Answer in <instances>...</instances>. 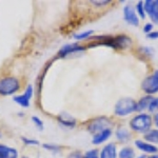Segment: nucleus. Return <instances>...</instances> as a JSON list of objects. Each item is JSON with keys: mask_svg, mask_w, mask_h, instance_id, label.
I'll return each mask as SVG.
<instances>
[{"mask_svg": "<svg viewBox=\"0 0 158 158\" xmlns=\"http://www.w3.org/2000/svg\"><path fill=\"white\" fill-rule=\"evenodd\" d=\"M135 146H136L137 149L140 150V151L148 153V154L154 155L158 152L157 147H155L154 144L150 143V142L143 141V140H136V141H135Z\"/></svg>", "mask_w": 158, "mask_h": 158, "instance_id": "obj_9", "label": "nucleus"}, {"mask_svg": "<svg viewBox=\"0 0 158 158\" xmlns=\"http://www.w3.org/2000/svg\"><path fill=\"white\" fill-rule=\"evenodd\" d=\"M85 47L79 45L77 43H70V44H65L59 50L58 52V56L59 57H68V56L74 55V54H79V53L85 52Z\"/></svg>", "mask_w": 158, "mask_h": 158, "instance_id": "obj_6", "label": "nucleus"}, {"mask_svg": "<svg viewBox=\"0 0 158 158\" xmlns=\"http://www.w3.org/2000/svg\"><path fill=\"white\" fill-rule=\"evenodd\" d=\"M147 37L152 40H157L158 39V32L157 31H152L151 33H149V34L147 35Z\"/></svg>", "mask_w": 158, "mask_h": 158, "instance_id": "obj_29", "label": "nucleus"}, {"mask_svg": "<svg viewBox=\"0 0 158 158\" xmlns=\"http://www.w3.org/2000/svg\"><path fill=\"white\" fill-rule=\"evenodd\" d=\"M116 137L120 142H128L131 140L132 135L127 128H119L116 131Z\"/></svg>", "mask_w": 158, "mask_h": 158, "instance_id": "obj_15", "label": "nucleus"}, {"mask_svg": "<svg viewBox=\"0 0 158 158\" xmlns=\"http://www.w3.org/2000/svg\"><path fill=\"white\" fill-rule=\"evenodd\" d=\"M18 151L14 148L0 144V158H18Z\"/></svg>", "mask_w": 158, "mask_h": 158, "instance_id": "obj_13", "label": "nucleus"}, {"mask_svg": "<svg viewBox=\"0 0 158 158\" xmlns=\"http://www.w3.org/2000/svg\"><path fill=\"white\" fill-rule=\"evenodd\" d=\"M136 13H137V15H139L140 18H142V19L146 18V11H144L143 2L142 1H139L138 3L136 4Z\"/></svg>", "mask_w": 158, "mask_h": 158, "instance_id": "obj_24", "label": "nucleus"}, {"mask_svg": "<svg viewBox=\"0 0 158 158\" xmlns=\"http://www.w3.org/2000/svg\"><path fill=\"white\" fill-rule=\"evenodd\" d=\"M31 119H32L34 126L36 127L39 131H43V130H44V123H43V121L39 118V117H38V116H32V117H31Z\"/></svg>", "mask_w": 158, "mask_h": 158, "instance_id": "obj_23", "label": "nucleus"}, {"mask_svg": "<svg viewBox=\"0 0 158 158\" xmlns=\"http://www.w3.org/2000/svg\"><path fill=\"white\" fill-rule=\"evenodd\" d=\"M137 158H147L144 155H141V156H139V157H137Z\"/></svg>", "mask_w": 158, "mask_h": 158, "instance_id": "obj_35", "label": "nucleus"}, {"mask_svg": "<svg viewBox=\"0 0 158 158\" xmlns=\"http://www.w3.org/2000/svg\"><path fill=\"white\" fill-rule=\"evenodd\" d=\"M119 158H135V151L133 148L126 147L122 148L118 154Z\"/></svg>", "mask_w": 158, "mask_h": 158, "instance_id": "obj_18", "label": "nucleus"}, {"mask_svg": "<svg viewBox=\"0 0 158 158\" xmlns=\"http://www.w3.org/2000/svg\"><path fill=\"white\" fill-rule=\"evenodd\" d=\"M83 158H100L99 157V151L97 149L89 150V151L83 155Z\"/></svg>", "mask_w": 158, "mask_h": 158, "instance_id": "obj_25", "label": "nucleus"}, {"mask_svg": "<svg viewBox=\"0 0 158 158\" xmlns=\"http://www.w3.org/2000/svg\"><path fill=\"white\" fill-rule=\"evenodd\" d=\"M143 6L146 14L149 15L154 23L158 24V0H146Z\"/></svg>", "mask_w": 158, "mask_h": 158, "instance_id": "obj_7", "label": "nucleus"}, {"mask_svg": "<svg viewBox=\"0 0 158 158\" xmlns=\"http://www.w3.org/2000/svg\"><path fill=\"white\" fill-rule=\"evenodd\" d=\"M42 148L47 151H50L51 153H59L61 151V148L59 146L53 143H43Z\"/></svg>", "mask_w": 158, "mask_h": 158, "instance_id": "obj_21", "label": "nucleus"}, {"mask_svg": "<svg viewBox=\"0 0 158 158\" xmlns=\"http://www.w3.org/2000/svg\"><path fill=\"white\" fill-rule=\"evenodd\" d=\"M23 158H25V157H23Z\"/></svg>", "mask_w": 158, "mask_h": 158, "instance_id": "obj_36", "label": "nucleus"}, {"mask_svg": "<svg viewBox=\"0 0 158 158\" xmlns=\"http://www.w3.org/2000/svg\"><path fill=\"white\" fill-rule=\"evenodd\" d=\"M93 4H95V6H106V4H109L111 1H109V0H106V1H96V0H94V1H91Z\"/></svg>", "mask_w": 158, "mask_h": 158, "instance_id": "obj_32", "label": "nucleus"}, {"mask_svg": "<svg viewBox=\"0 0 158 158\" xmlns=\"http://www.w3.org/2000/svg\"><path fill=\"white\" fill-rule=\"evenodd\" d=\"M20 81L18 78L7 76L0 79V96H11L19 91Z\"/></svg>", "mask_w": 158, "mask_h": 158, "instance_id": "obj_1", "label": "nucleus"}, {"mask_svg": "<svg viewBox=\"0 0 158 158\" xmlns=\"http://www.w3.org/2000/svg\"><path fill=\"white\" fill-rule=\"evenodd\" d=\"M153 27H154V24H153V23H147V24L143 27V32L148 35L149 33H151V32H152Z\"/></svg>", "mask_w": 158, "mask_h": 158, "instance_id": "obj_30", "label": "nucleus"}, {"mask_svg": "<svg viewBox=\"0 0 158 158\" xmlns=\"http://www.w3.org/2000/svg\"><path fill=\"white\" fill-rule=\"evenodd\" d=\"M67 158H83V155L79 151H73L68 155Z\"/></svg>", "mask_w": 158, "mask_h": 158, "instance_id": "obj_28", "label": "nucleus"}, {"mask_svg": "<svg viewBox=\"0 0 158 158\" xmlns=\"http://www.w3.org/2000/svg\"><path fill=\"white\" fill-rule=\"evenodd\" d=\"M21 140L25 146H29V147H36V146H39L40 144V142L35 138H29V137L23 136V137H21Z\"/></svg>", "mask_w": 158, "mask_h": 158, "instance_id": "obj_22", "label": "nucleus"}, {"mask_svg": "<svg viewBox=\"0 0 158 158\" xmlns=\"http://www.w3.org/2000/svg\"><path fill=\"white\" fill-rule=\"evenodd\" d=\"M93 34H94L93 30H86V31H82L80 33H77V34H74L73 38L75 40H85L88 39V38H91Z\"/></svg>", "mask_w": 158, "mask_h": 158, "instance_id": "obj_19", "label": "nucleus"}, {"mask_svg": "<svg viewBox=\"0 0 158 158\" xmlns=\"http://www.w3.org/2000/svg\"><path fill=\"white\" fill-rule=\"evenodd\" d=\"M141 89L143 92H146L148 95H153L158 92V71H155L152 75L148 77L142 81Z\"/></svg>", "mask_w": 158, "mask_h": 158, "instance_id": "obj_5", "label": "nucleus"}, {"mask_svg": "<svg viewBox=\"0 0 158 158\" xmlns=\"http://www.w3.org/2000/svg\"><path fill=\"white\" fill-rule=\"evenodd\" d=\"M154 123H155V126L158 128V113L155 114V116H154Z\"/></svg>", "mask_w": 158, "mask_h": 158, "instance_id": "obj_33", "label": "nucleus"}, {"mask_svg": "<svg viewBox=\"0 0 158 158\" xmlns=\"http://www.w3.org/2000/svg\"><path fill=\"white\" fill-rule=\"evenodd\" d=\"M152 126V117L149 114H139L130 121V127L133 131L138 133H147Z\"/></svg>", "mask_w": 158, "mask_h": 158, "instance_id": "obj_2", "label": "nucleus"}, {"mask_svg": "<svg viewBox=\"0 0 158 158\" xmlns=\"http://www.w3.org/2000/svg\"><path fill=\"white\" fill-rule=\"evenodd\" d=\"M111 124H112V122L108 117H106V116L96 117L93 120H91V122H89L88 131L90 132V133L95 135L106 129H110Z\"/></svg>", "mask_w": 158, "mask_h": 158, "instance_id": "obj_4", "label": "nucleus"}, {"mask_svg": "<svg viewBox=\"0 0 158 158\" xmlns=\"http://www.w3.org/2000/svg\"><path fill=\"white\" fill-rule=\"evenodd\" d=\"M123 18L127 23L134 25V27H138L139 25L138 15H137L134 7L132 6H130V4L123 7Z\"/></svg>", "mask_w": 158, "mask_h": 158, "instance_id": "obj_8", "label": "nucleus"}, {"mask_svg": "<svg viewBox=\"0 0 158 158\" xmlns=\"http://www.w3.org/2000/svg\"><path fill=\"white\" fill-rule=\"evenodd\" d=\"M111 136H112V130L106 129V130H103V131L94 135L93 139H92V142H93V144L98 146V144H101V143H103V142H106Z\"/></svg>", "mask_w": 158, "mask_h": 158, "instance_id": "obj_11", "label": "nucleus"}, {"mask_svg": "<svg viewBox=\"0 0 158 158\" xmlns=\"http://www.w3.org/2000/svg\"><path fill=\"white\" fill-rule=\"evenodd\" d=\"M150 112H156L158 110V97L156 98H153V100L151 101V103H150L149 108H148Z\"/></svg>", "mask_w": 158, "mask_h": 158, "instance_id": "obj_27", "label": "nucleus"}, {"mask_svg": "<svg viewBox=\"0 0 158 158\" xmlns=\"http://www.w3.org/2000/svg\"><path fill=\"white\" fill-rule=\"evenodd\" d=\"M23 95L25 96L27 98H29L30 100H32L33 96H34V86L32 85H29L27 86V89L24 90L23 92Z\"/></svg>", "mask_w": 158, "mask_h": 158, "instance_id": "obj_26", "label": "nucleus"}, {"mask_svg": "<svg viewBox=\"0 0 158 158\" xmlns=\"http://www.w3.org/2000/svg\"><path fill=\"white\" fill-rule=\"evenodd\" d=\"M13 100H14V102H16L18 106H20L21 108H29L30 104H31V100L29 98H27L23 94H21V95H17V96H14L13 97Z\"/></svg>", "mask_w": 158, "mask_h": 158, "instance_id": "obj_17", "label": "nucleus"}, {"mask_svg": "<svg viewBox=\"0 0 158 158\" xmlns=\"http://www.w3.org/2000/svg\"><path fill=\"white\" fill-rule=\"evenodd\" d=\"M58 121L61 126H63L67 129H73L76 127V119L73 116H71L69 113H61L58 115Z\"/></svg>", "mask_w": 158, "mask_h": 158, "instance_id": "obj_10", "label": "nucleus"}, {"mask_svg": "<svg viewBox=\"0 0 158 158\" xmlns=\"http://www.w3.org/2000/svg\"><path fill=\"white\" fill-rule=\"evenodd\" d=\"M136 111V101L130 97H124L119 99L115 104L114 113L117 116H128L131 113Z\"/></svg>", "mask_w": 158, "mask_h": 158, "instance_id": "obj_3", "label": "nucleus"}, {"mask_svg": "<svg viewBox=\"0 0 158 158\" xmlns=\"http://www.w3.org/2000/svg\"><path fill=\"white\" fill-rule=\"evenodd\" d=\"M141 51H142V53H143V54H146V55H148V56L153 55V50H152V49H150V48H148V47L141 48Z\"/></svg>", "mask_w": 158, "mask_h": 158, "instance_id": "obj_31", "label": "nucleus"}, {"mask_svg": "<svg viewBox=\"0 0 158 158\" xmlns=\"http://www.w3.org/2000/svg\"><path fill=\"white\" fill-rule=\"evenodd\" d=\"M152 100H153V97L150 95L142 97L138 102H136V112H141V111L147 110L148 108H149V106H150V103H151Z\"/></svg>", "mask_w": 158, "mask_h": 158, "instance_id": "obj_16", "label": "nucleus"}, {"mask_svg": "<svg viewBox=\"0 0 158 158\" xmlns=\"http://www.w3.org/2000/svg\"><path fill=\"white\" fill-rule=\"evenodd\" d=\"M100 158H117V149L114 143H108L106 147L102 148L100 154Z\"/></svg>", "mask_w": 158, "mask_h": 158, "instance_id": "obj_12", "label": "nucleus"}, {"mask_svg": "<svg viewBox=\"0 0 158 158\" xmlns=\"http://www.w3.org/2000/svg\"><path fill=\"white\" fill-rule=\"evenodd\" d=\"M148 141L151 143H158V130H152V131H149L144 136Z\"/></svg>", "mask_w": 158, "mask_h": 158, "instance_id": "obj_20", "label": "nucleus"}, {"mask_svg": "<svg viewBox=\"0 0 158 158\" xmlns=\"http://www.w3.org/2000/svg\"><path fill=\"white\" fill-rule=\"evenodd\" d=\"M149 158H158V155H153V156H150Z\"/></svg>", "mask_w": 158, "mask_h": 158, "instance_id": "obj_34", "label": "nucleus"}, {"mask_svg": "<svg viewBox=\"0 0 158 158\" xmlns=\"http://www.w3.org/2000/svg\"><path fill=\"white\" fill-rule=\"evenodd\" d=\"M116 49H127L132 45L131 38L126 36V35H120V36L115 37Z\"/></svg>", "mask_w": 158, "mask_h": 158, "instance_id": "obj_14", "label": "nucleus"}]
</instances>
